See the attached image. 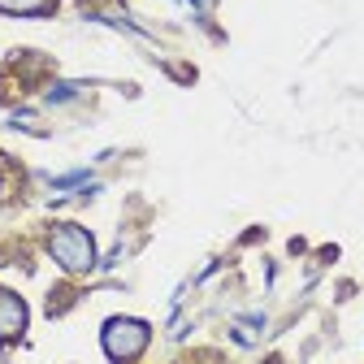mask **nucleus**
Here are the masks:
<instances>
[{
  "label": "nucleus",
  "instance_id": "1",
  "mask_svg": "<svg viewBox=\"0 0 364 364\" xmlns=\"http://www.w3.org/2000/svg\"><path fill=\"white\" fill-rule=\"evenodd\" d=\"M48 252L65 273H91L96 269V243H91V235L82 225H53Z\"/></svg>",
  "mask_w": 364,
  "mask_h": 364
},
{
  "label": "nucleus",
  "instance_id": "2",
  "mask_svg": "<svg viewBox=\"0 0 364 364\" xmlns=\"http://www.w3.org/2000/svg\"><path fill=\"white\" fill-rule=\"evenodd\" d=\"M148 338H152L148 326L134 321V316H113V321L105 326V351H109L113 364H134V360L144 355Z\"/></svg>",
  "mask_w": 364,
  "mask_h": 364
},
{
  "label": "nucleus",
  "instance_id": "3",
  "mask_svg": "<svg viewBox=\"0 0 364 364\" xmlns=\"http://www.w3.org/2000/svg\"><path fill=\"white\" fill-rule=\"evenodd\" d=\"M26 334V304L22 295L0 287V343H18Z\"/></svg>",
  "mask_w": 364,
  "mask_h": 364
},
{
  "label": "nucleus",
  "instance_id": "4",
  "mask_svg": "<svg viewBox=\"0 0 364 364\" xmlns=\"http://www.w3.org/2000/svg\"><path fill=\"white\" fill-rule=\"evenodd\" d=\"M57 0H0V14H53Z\"/></svg>",
  "mask_w": 364,
  "mask_h": 364
},
{
  "label": "nucleus",
  "instance_id": "5",
  "mask_svg": "<svg viewBox=\"0 0 364 364\" xmlns=\"http://www.w3.org/2000/svg\"><path fill=\"white\" fill-rule=\"evenodd\" d=\"M82 178H87V169H78V173H65V178H53V187H57V191H70V187H78Z\"/></svg>",
  "mask_w": 364,
  "mask_h": 364
}]
</instances>
